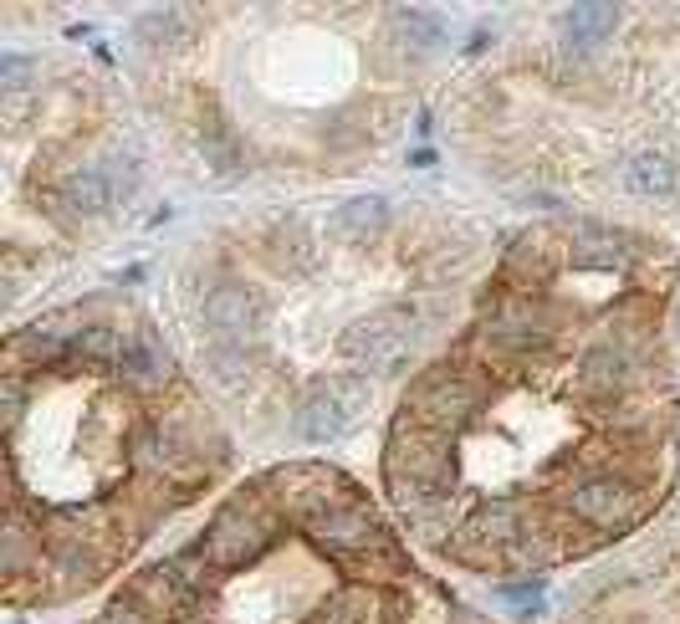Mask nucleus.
<instances>
[{"label": "nucleus", "mask_w": 680, "mask_h": 624, "mask_svg": "<svg viewBox=\"0 0 680 624\" xmlns=\"http://www.w3.org/2000/svg\"><path fill=\"white\" fill-rule=\"evenodd\" d=\"M200 323L215 333V338H230V344H236L240 333H251L256 323H261V303H256V293L236 287V282H220V287L205 293Z\"/></svg>", "instance_id": "3"}, {"label": "nucleus", "mask_w": 680, "mask_h": 624, "mask_svg": "<svg viewBox=\"0 0 680 624\" xmlns=\"http://www.w3.org/2000/svg\"><path fill=\"white\" fill-rule=\"evenodd\" d=\"M119 185H113V170L107 164H82V170H72L68 180H62V211L68 215H103L119 205Z\"/></svg>", "instance_id": "4"}, {"label": "nucleus", "mask_w": 680, "mask_h": 624, "mask_svg": "<svg viewBox=\"0 0 680 624\" xmlns=\"http://www.w3.org/2000/svg\"><path fill=\"white\" fill-rule=\"evenodd\" d=\"M27 57H21V52H6V57H0V82H6V98H11V103H16V98H21V88H27Z\"/></svg>", "instance_id": "11"}, {"label": "nucleus", "mask_w": 680, "mask_h": 624, "mask_svg": "<svg viewBox=\"0 0 680 624\" xmlns=\"http://www.w3.org/2000/svg\"><path fill=\"white\" fill-rule=\"evenodd\" d=\"M394 21L404 27V41H410L414 52H441L445 27L430 11H420V6H400V11H394Z\"/></svg>", "instance_id": "8"}, {"label": "nucleus", "mask_w": 680, "mask_h": 624, "mask_svg": "<svg viewBox=\"0 0 680 624\" xmlns=\"http://www.w3.org/2000/svg\"><path fill=\"white\" fill-rule=\"evenodd\" d=\"M625 185L640 200H670L680 185V174L666 154H650V149H645V154H629L625 160Z\"/></svg>", "instance_id": "7"}, {"label": "nucleus", "mask_w": 680, "mask_h": 624, "mask_svg": "<svg viewBox=\"0 0 680 624\" xmlns=\"http://www.w3.org/2000/svg\"><path fill=\"white\" fill-rule=\"evenodd\" d=\"M670 323H676V333H680V297H676V318H670Z\"/></svg>", "instance_id": "13"}, {"label": "nucleus", "mask_w": 680, "mask_h": 624, "mask_svg": "<svg viewBox=\"0 0 680 624\" xmlns=\"http://www.w3.org/2000/svg\"><path fill=\"white\" fill-rule=\"evenodd\" d=\"M384 226H389V200L379 195H353L343 205H333V215H328V231L343 241H379Z\"/></svg>", "instance_id": "5"}, {"label": "nucleus", "mask_w": 680, "mask_h": 624, "mask_svg": "<svg viewBox=\"0 0 680 624\" xmlns=\"http://www.w3.org/2000/svg\"><path fill=\"white\" fill-rule=\"evenodd\" d=\"M614 27H619V11H614V6H568V11H563V41H568V52H578V57L599 52L604 41L614 37Z\"/></svg>", "instance_id": "6"}, {"label": "nucleus", "mask_w": 680, "mask_h": 624, "mask_svg": "<svg viewBox=\"0 0 680 624\" xmlns=\"http://www.w3.org/2000/svg\"><path fill=\"white\" fill-rule=\"evenodd\" d=\"M363 410H369V379H359V374H328V379L312 385V395L297 405L292 436L307 440V446H328V440L343 436Z\"/></svg>", "instance_id": "1"}, {"label": "nucleus", "mask_w": 680, "mask_h": 624, "mask_svg": "<svg viewBox=\"0 0 680 624\" xmlns=\"http://www.w3.org/2000/svg\"><path fill=\"white\" fill-rule=\"evenodd\" d=\"M512 604H522V614H537L543 610V589H502Z\"/></svg>", "instance_id": "12"}, {"label": "nucleus", "mask_w": 680, "mask_h": 624, "mask_svg": "<svg viewBox=\"0 0 680 624\" xmlns=\"http://www.w3.org/2000/svg\"><path fill=\"white\" fill-rule=\"evenodd\" d=\"M205 369H210L215 385H226L236 389L240 379H246V348L230 344V338H215L210 348H205Z\"/></svg>", "instance_id": "9"}, {"label": "nucleus", "mask_w": 680, "mask_h": 624, "mask_svg": "<svg viewBox=\"0 0 680 624\" xmlns=\"http://www.w3.org/2000/svg\"><path fill=\"white\" fill-rule=\"evenodd\" d=\"M338 354L348 364H369V369H394V364L410 354V328H404L394 313H379V318L348 323L338 333Z\"/></svg>", "instance_id": "2"}, {"label": "nucleus", "mask_w": 680, "mask_h": 624, "mask_svg": "<svg viewBox=\"0 0 680 624\" xmlns=\"http://www.w3.org/2000/svg\"><path fill=\"white\" fill-rule=\"evenodd\" d=\"M205 160H210V170L215 174H236L240 170V154H236V144H230L226 133H205Z\"/></svg>", "instance_id": "10"}]
</instances>
